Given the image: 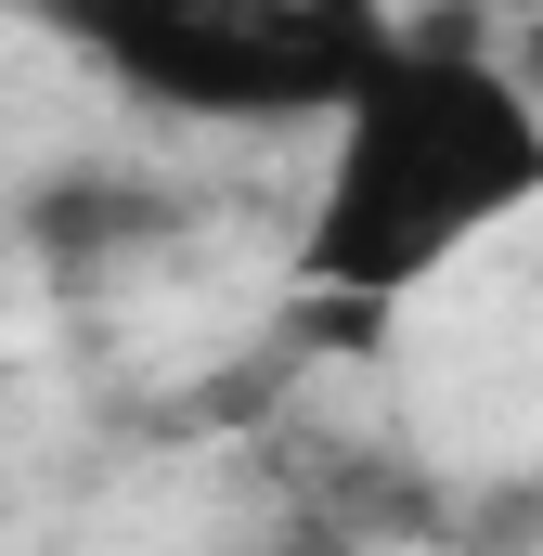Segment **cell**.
<instances>
[{"mask_svg":"<svg viewBox=\"0 0 543 556\" xmlns=\"http://www.w3.org/2000/svg\"><path fill=\"white\" fill-rule=\"evenodd\" d=\"M543 207V91L440 26H389L350 104L324 117V181L298 220V285L389 311L453 273L479 233Z\"/></svg>","mask_w":543,"mask_h":556,"instance_id":"cell-1","label":"cell"},{"mask_svg":"<svg viewBox=\"0 0 543 556\" xmlns=\"http://www.w3.org/2000/svg\"><path fill=\"white\" fill-rule=\"evenodd\" d=\"M117 104L194 130H324L376 65V0H13Z\"/></svg>","mask_w":543,"mask_h":556,"instance_id":"cell-2","label":"cell"},{"mask_svg":"<svg viewBox=\"0 0 543 556\" xmlns=\"http://www.w3.org/2000/svg\"><path fill=\"white\" fill-rule=\"evenodd\" d=\"M505 65H518V78L543 91V0H531V26H518V52H505Z\"/></svg>","mask_w":543,"mask_h":556,"instance_id":"cell-3","label":"cell"}]
</instances>
